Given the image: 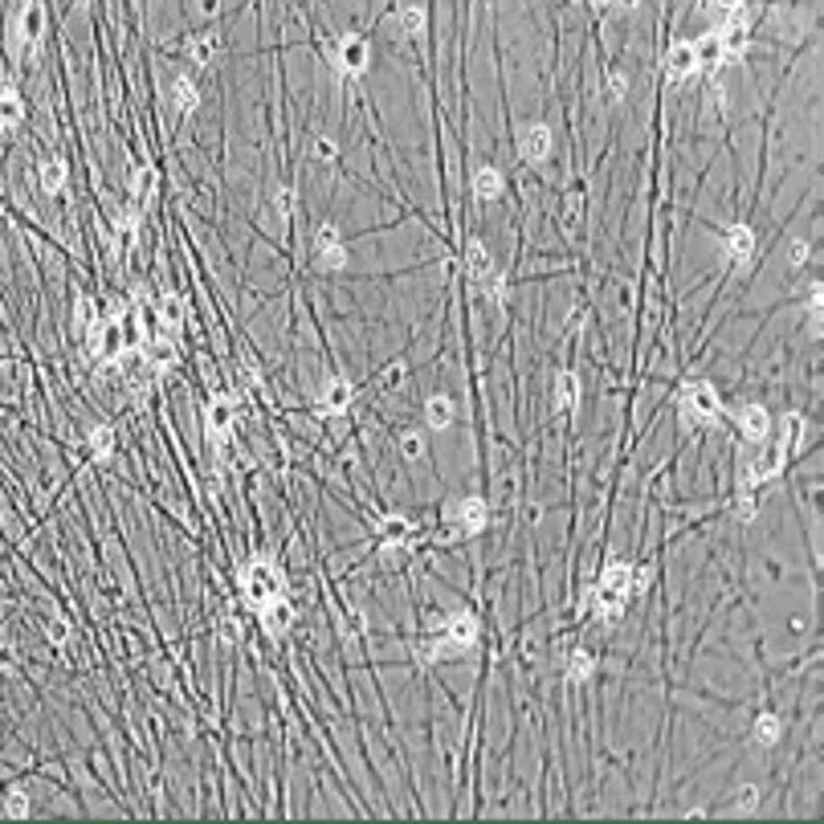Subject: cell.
<instances>
[{"label": "cell", "instance_id": "7dc6e473", "mask_svg": "<svg viewBox=\"0 0 824 824\" xmlns=\"http://www.w3.org/2000/svg\"><path fill=\"white\" fill-rule=\"evenodd\" d=\"M608 90H612L616 98H625V90H629V78H625V74H612V78H608Z\"/></svg>", "mask_w": 824, "mask_h": 824}, {"label": "cell", "instance_id": "74e56055", "mask_svg": "<svg viewBox=\"0 0 824 824\" xmlns=\"http://www.w3.org/2000/svg\"><path fill=\"white\" fill-rule=\"evenodd\" d=\"M755 808H759V788H755V784H747V788H739V796L731 800V812L751 816Z\"/></svg>", "mask_w": 824, "mask_h": 824}, {"label": "cell", "instance_id": "5b68a950", "mask_svg": "<svg viewBox=\"0 0 824 824\" xmlns=\"http://www.w3.org/2000/svg\"><path fill=\"white\" fill-rule=\"evenodd\" d=\"M678 412H682L686 425H710L722 412V400H718L714 384H706V380L686 384L682 396H678Z\"/></svg>", "mask_w": 824, "mask_h": 824}, {"label": "cell", "instance_id": "e0dca14e", "mask_svg": "<svg viewBox=\"0 0 824 824\" xmlns=\"http://www.w3.org/2000/svg\"><path fill=\"white\" fill-rule=\"evenodd\" d=\"M155 192H160V172H155V164H135L131 168V200H139L143 208H147Z\"/></svg>", "mask_w": 824, "mask_h": 824}, {"label": "cell", "instance_id": "cb8c5ba5", "mask_svg": "<svg viewBox=\"0 0 824 824\" xmlns=\"http://www.w3.org/2000/svg\"><path fill=\"white\" fill-rule=\"evenodd\" d=\"M804 417H800V412H788V417H784V429H780V445H775V449L784 453V457H792V453L800 449V441H804Z\"/></svg>", "mask_w": 824, "mask_h": 824}, {"label": "cell", "instance_id": "ee69618b", "mask_svg": "<svg viewBox=\"0 0 824 824\" xmlns=\"http://www.w3.org/2000/svg\"><path fill=\"white\" fill-rule=\"evenodd\" d=\"M400 380H404V364H388L380 372V384L384 388H400Z\"/></svg>", "mask_w": 824, "mask_h": 824}, {"label": "cell", "instance_id": "7402d4cb", "mask_svg": "<svg viewBox=\"0 0 824 824\" xmlns=\"http://www.w3.org/2000/svg\"><path fill=\"white\" fill-rule=\"evenodd\" d=\"M155 319H160L164 331H176L180 323H184V298H180V294H160V302H155Z\"/></svg>", "mask_w": 824, "mask_h": 824}, {"label": "cell", "instance_id": "603a6c76", "mask_svg": "<svg viewBox=\"0 0 824 824\" xmlns=\"http://www.w3.org/2000/svg\"><path fill=\"white\" fill-rule=\"evenodd\" d=\"M502 188H506V180H502V172L498 168H478L474 172V196H478V200H498Z\"/></svg>", "mask_w": 824, "mask_h": 824}, {"label": "cell", "instance_id": "db71d44e", "mask_svg": "<svg viewBox=\"0 0 824 824\" xmlns=\"http://www.w3.org/2000/svg\"><path fill=\"white\" fill-rule=\"evenodd\" d=\"M596 4H621V0H596Z\"/></svg>", "mask_w": 824, "mask_h": 824}, {"label": "cell", "instance_id": "3957f363", "mask_svg": "<svg viewBox=\"0 0 824 824\" xmlns=\"http://www.w3.org/2000/svg\"><path fill=\"white\" fill-rule=\"evenodd\" d=\"M241 596H245L249 608H261L274 596H286V576L278 571L274 559H266V555L249 559L245 571H241Z\"/></svg>", "mask_w": 824, "mask_h": 824}, {"label": "cell", "instance_id": "f907efd6", "mask_svg": "<svg viewBox=\"0 0 824 824\" xmlns=\"http://www.w3.org/2000/svg\"><path fill=\"white\" fill-rule=\"evenodd\" d=\"M237 633H241V629H237V621H225V625H221V641H229V645L237 641Z\"/></svg>", "mask_w": 824, "mask_h": 824}, {"label": "cell", "instance_id": "f5cc1de1", "mask_svg": "<svg viewBox=\"0 0 824 824\" xmlns=\"http://www.w3.org/2000/svg\"><path fill=\"white\" fill-rule=\"evenodd\" d=\"M576 217H580V200L571 196V200H568V225H576Z\"/></svg>", "mask_w": 824, "mask_h": 824}, {"label": "cell", "instance_id": "bcb514c9", "mask_svg": "<svg viewBox=\"0 0 824 824\" xmlns=\"http://www.w3.org/2000/svg\"><path fill=\"white\" fill-rule=\"evenodd\" d=\"M808 261V241H792V266H804Z\"/></svg>", "mask_w": 824, "mask_h": 824}, {"label": "cell", "instance_id": "7bdbcfd3", "mask_svg": "<svg viewBox=\"0 0 824 824\" xmlns=\"http://www.w3.org/2000/svg\"><path fill=\"white\" fill-rule=\"evenodd\" d=\"M311 151H315V160H319V164H331V160L339 155V143L327 139V135H319V139L311 143Z\"/></svg>", "mask_w": 824, "mask_h": 824}, {"label": "cell", "instance_id": "1f68e13d", "mask_svg": "<svg viewBox=\"0 0 824 824\" xmlns=\"http://www.w3.org/2000/svg\"><path fill=\"white\" fill-rule=\"evenodd\" d=\"M751 735H755V743H759V747H775V743H780V735H784L780 718H775V714H759V718H755Z\"/></svg>", "mask_w": 824, "mask_h": 824}, {"label": "cell", "instance_id": "836d02e7", "mask_svg": "<svg viewBox=\"0 0 824 824\" xmlns=\"http://www.w3.org/2000/svg\"><path fill=\"white\" fill-rule=\"evenodd\" d=\"M396 25L404 37H421L425 33V9H417V4H404V9L396 13Z\"/></svg>", "mask_w": 824, "mask_h": 824}, {"label": "cell", "instance_id": "8992f818", "mask_svg": "<svg viewBox=\"0 0 824 824\" xmlns=\"http://www.w3.org/2000/svg\"><path fill=\"white\" fill-rule=\"evenodd\" d=\"M441 641L453 649V653H461V649H470L474 641H478V633H482V625H478V616L474 612H449V616H441Z\"/></svg>", "mask_w": 824, "mask_h": 824}, {"label": "cell", "instance_id": "ffe728a7", "mask_svg": "<svg viewBox=\"0 0 824 824\" xmlns=\"http://www.w3.org/2000/svg\"><path fill=\"white\" fill-rule=\"evenodd\" d=\"M139 225H143V204L139 200H127L123 208H119V217H115V233L127 241V245H135V237H139Z\"/></svg>", "mask_w": 824, "mask_h": 824}, {"label": "cell", "instance_id": "b9f144b4", "mask_svg": "<svg viewBox=\"0 0 824 824\" xmlns=\"http://www.w3.org/2000/svg\"><path fill=\"white\" fill-rule=\"evenodd\" d=\"M331 245H343L339 225H319V233H315V253H319V249H331Z\"/></svg>", "mask_w": 824, "mask_h": 824}, {"label": "cell", "instance_id": "d6a6232c", "mask_svg": "<svg viewBox=\"0 0 824 824\" xmlns=\"http://www.w3.org/2000/svg\"><path fill=\"white\" fill-rule=\"evenodd\" d=\"M29 792L25 788H13L0 796V816H13V820H21V816H29Z\"/></svg>", "mask_w": 824, "mask_h": 824}, {"label": "cell", "instance_id": "60d3db41", "mask_svg": "<svg viewBox=\"0 0 824 824\" xmlns=\"http://www.w3.org/2000/svg\"><path fill=\"white\" fill-rule=\"evenodd\" d=\"M315 257H319V266H323V270H331V274H335V270H343V266H347V249H343V245H331V249H319V253H315Z\"/></svg>", "mask_w": 824, "mask_h": 824}, {"label": "cell", "instance_id": "4dcf8cb0", "mask_svg": "<svg viewBox=\"0 0 824 824\" xmlns=\"http://www.w3.org/2000/svg\"><path fill=\"white\" fill-rule=\"evenodd\" d=\"M380 535H384V543H408L412 539V523H408L404 514H384Z\"/></svg>", "mask_w": 824, "mask_h": 824}, {"label": "cell", "instance_id": "f35d334b", "mask_svg": "<svg viewBox=\"0 0 824 824\" xmlns=\"http://www.w3.org/2000/svg\"><path fill=\"white\" fill-rule=\"evenodd\" d=\"M404 559H408V543H384L380 547V563L384 568H404Z\"/></svg>", "mask_w": 824, "mask_h": 824}, {"label": "cell", "instance_id": "83f0119b", "mask_svg": "<svg viewBox=\"0 0 824 824\" xmlns=\"http://www.w3.org/2000/svg\"><path fill=\"white\" fill-rule=\"evenodd\" d=\"M217 49H221V37L217 33H196L192 41H188V58H192L196 66H208L217 58Z\"/></svg>", "mask_w": 824, "mask_h": 824}, {"label": "cell", "instance_id": "f546056e", "mask_svg": "<svg viewBox=\"0 0 824 824\" xmlns=\"http://www.w3.org/2000/svg\"><path fill=\"white\" fill-rule=\"evenodd\" d=\"M694 49H698V70H718V66L727 62V54H722V49H718L714 33L698 37V41H694Z\"/></svg>", "mask_w": 824, "mask_h": 824}, {"label": "cell", "instance_id": "681fc988", "mask_svg": "<svg viewBox=\"0 0 824 824\" xmlns=\"http://www.w3.org/2000/svg\"><path fill=\"white\" fill-rule=\"evenodd\" d=\"M710 98H714V107H718V111L727 107V90H722V82H714V86H710Z\"/></svg>", "mask_w": 824, "mask_h": 824}, {"label": "cell", "instance_id": "f6af8a7d", "mask_svg": "<svg viewBox=\"0 0 824 824\" xmlns=\"http://www.w3.org/2000/svg\"><path fill=\"white\" fill-rule=\"evenodd\" d=\"M706 9H714V13H739V9H743V0H706Z\"/></svg>", "mask_w": 824, "mask_h": 824}, {"label": "cell", "instance_id": "9a60e30c", "mask_svg": "<svg viewBox=\"0 0 824 824\" xmlns=\"http://www.w3.org/2000/svg\"><path fill=\"white\" fill-rule=\"evenodd\" d=\"M665 74L674 82H690L694 74H698V49H694V41H678L674 49H669V58H665Z\"/></svg>", "mask_w": 824, "mask_h": 824}, {"label": "cell", "instance_id": "30bf717a", "mask_svg": "<svg viewBox=\"0 0 824 824\" xmlns=\"http://www.w3.org/2000/svg\"><path fill=\"white\" fill-rule=\"evenodd\" d=\"M86 351L94 355V359H115V355L123 351V331H119V323L98 319L94 327L86 331Z\"/></svg>", "mask_w": 824, "mask_h": 824}, {"label": "cell", "instance_id": "2e32d148", "mask_svg": "<svg viewBox=\"0 0 824 824\" xmlns=\"http://www.w3.org/2000/svg\"><path fill=\"white\" fill-rule=\"evenodd\" d=\"M453 421H457V404H453V396L433 392V396L425 400V425L433 429V433H445V429H453Z\"/></svg>", "mask_w": 824, "mask_h": 824}, {"label": "cell", "instance_id": "484cf974", "mask_svg": "<svg viewBox=\"0 0 824 824\" xmlns=\"http://www.w3.org/2000/svg\"><path fill=\"white\" fill-rule=\"evenodd\" d=\"M465 270H470L474 286H478L482 278L490 274V270H498V266H494V257L486 253V245H482V241H470V245H465Z\"/></svg>", "mask_w": 824, "mask_h": 824}, {"label": "cell", "instance_id": "277c9868", "mask_svg": "<svg viewBox=\"0 0 824 824\" xmlns=\"http://www.w3.org/2000/svg\"><path fill=\"white\" fill-rule=\"evenodd\" d=\"M441 523H445V539H465V535L486 531L490 506L482 502V498H461V502L453 498V502H445Z\"/></svg>", "mask_w": 824, "mask_h": 824}, {"label": "cell", "instance_id": "d6986e66", "mask_svg": "<svg viewBox=\"0 0 824 824\" xmlns=\"http://www.w3.org/2000/svg\"><path fill=\"white\" fill-rule=\"evenodd\" d=\"M66 180H70V172H66V160H45L41 168H37V188H41L45 196H58L66 188Z\"/></svg>", "mask_w": 824, "mask_h": 824}, {"label": "cell", "instance_id": "5bb4252c", "mask_svg": "<svg viewBox=\"0 0 824 824\" xmlns=\"http://www.w3.org/2000/svg\"><path fill=\"white\" fill-rule=\"evenodd\" d=\"M551 147H555V139H551L547 123H531V127L518 131V155H523L527 164H543L551 155Z\"/></svg>", "mask_w": 824, "mask_h": 824}, {"label": "cell", "instance_id": "c3c4849f", "mask_svg": "<svg viewBox=\"0 0 824 824\" xmlns=\"http://www.w3.org/2000/svg\"><path fill=\"white\" fill-rule=\"evenodd\" d=\"M192 4L204 13V17H217V13H221V0H192Z\"/></svg>", "mask_w": 824, "mask_h": 824}, {"label": "cell", "instance_id": "ab89813d", "mask_svg": "<svg viewBox=\"0 0 824 824\" xmlns=\"http://www.w3.org/2000/svg\"><path fill=\"white\" fill-rule=\"evenodd\" d=\"M270 204H274V217H278V221H290V217H294V192H290V188H274Z\"/></svg>", "mask_w": 824, "mask_h": 824}, {"label": "cell", "instance_id": "8d00e7d4", "mask_svg": "<svg viewBox=\"0 0 824 824\" xmlns=\"http://www.w3.org/2000/svg\"><path fill=\"white\" fill-rule=\"evenodd\" d=\"M400 457H408V461H421V457H425V433H417V429L400 433Z\"/></svg>", "mask_w": 824, "mask_h": 824}, {"label": "cell", "instance_id": "44dd1931", "mask_svg": "<svg viewBox=\"0 0 824 824\" xmlns=\"http://www.w3.org/2000/svg\"><path fill=\"white\" fill-rule=\"evenodd\" d=\"M172 107L180 111V115H192L196 111V102H200V98H196V82L188 78V74H176V78H172Z\"/></svg>", "mask_w": 824, "mask_h": 824}, {"label": "cell", "instance_id": "4fadbf2b", "mask_svg": "<svg viewBox=\"0 0 824 824\" xmlns=\"http://www.w3.org/2000/svg\"><path fill=\"white\" fill-rule=\"evenodd\" d=\"M233 421H237V404H233V396H213L208 400V408H204V425H208V437H213V441H229Z\"/></svg>", "mask_w": 824, "mask_h": 824}, {"label": "cell", "instance_id": "6da1fadb", "mask_svg": "<svg viewBox=\"0 0 824 824\" xmlns=\"http://www.w3.org/2000/svg\"><path fill=\"white\" fill-rule=\"evenodd\" d=\"M641 588H645V571L629 568V563H621V559H612L608 568H604L600 584H596L592 596L584 600V608L592 612V616H600V621H612V616H621L625 604H629V596L641 592Z\"/></svg>", "mask_w": 824, "mask_h": 824}, {"label": "cell", "instance_id": "7c38bea8", "mask_svg": "<svg viewBox=\"0 0 824 824\" xmlns=\"http://www.w3.org/2000/svg\"><path fill=\"white\" fill-rule=\"evenodd\" d=\"M735 425H739V437H743L747 445H763L771 437V417L763 404H743L735 412Z\"/></svg>", "mask_w": 824, "mask_h": 824}, {"label": "cell", "instance_id": "d590c367", "mask_svg": "<svg viewBox=\"0 0 824 824\" xmlns=\"http://www.w3.org/2000/svg\"><path fill=\"white\" fill-rule=\"evenodd\" d=\"M98 323V306H94V298H90V294H78V302H74V327L82 331V335H86L90 327H94Z\"/></svg>", "mask_w": 824, "mask_h": 824}, {"label": "cell", "instance_id": "d4e9b609", "mask_svg": "<svg viewBox=\"0 0 824 824\" xmlns=\"http://www.w3.org/2000/svg\"><path fill=\"white\" fill-rule=\"evenodd\" d=\"M727 253L735 257V261H751V253H755V233L747 229V225H731V229H727Z\"/></svg>", "mask_w": 824, "mask_h": 824}, {"label": "cell", "instance_id": "ba28073f", "mask_svg": "<svg viewBox=\"0 0 824 824\" xmlns=\"http://www.w3.org/2000/svg\"><path fill=\"white\" fill-rule=\"evenodd\" d=\"M372 66V45L364 37H343L335 45V70L347 74V78H359V74Z\"/></svg>", "mask_w": 824, "mask_h": 824}, {"label": "cell", "instance_id": "e575fe53", "mask_svg": "<svg viewBox=\"0 0 824 824\" xmlns=\"http://www.w3.org/2000/svg\"><path fill=\"white\" fill-rule=\"evenodd\" d=\"M592 674H596V657L588 649H576L568 661V682H588Z\"/></svg>", "mask_w": 824, "mask_h": 824}, {"label": "cell", "instance_id": "7a4b0ae2", "mask_svg": "<svg viewBox=\"0 0 824 824\" xmlns=\"http://www.w3.org/2000/svg\"><path fill=\"white\" fill-rule=\"evenodd\" d=\"M41 37H45V4L41 0H25L17 21H13V33H9L13 62H33L41 54Z\"/></svg>", "mask_w": 824, "mask_h": 824}, {"label": "cell", "instance_id": "ac0fdd59", "mask_svg": "<svg viewBox=\"0 0 824 824\" xmlns=\"http://www.w3.org/2000/svg\"><path fill=\"white\" fill-rule=\"evenodd\" d=\"M21 123H25V98L13 86H0V135L17 131Z\"/></svg>", "mask_w": 824, "mask_h": 824}, {"label": "cell", "instance_id": "4316f807", "mask_svg": "<svg viewBox=\"0 0 824 824\" xmlns=\"http://www.w3.org/2000/svg\"><path fill=\"white\" fill-rule=\"evenodd\" d=\"M555 408L559 412H568V408H576L580 404V380H576V372H559L555 376Z\"/></svg>", "mask_w": 824, "mask_h": 824}, {"label": "cell", "instance_id": "52a82bcc", "mask_svg": "<svg viewBox=\"0 0 824 824\" xmlns=\"http://www.w3.org/2000/svg\"><path fill=\"white\" fill-rule=\"evenodd\" d=\"M714 41H718V49H722L727 58L747 54V45H751V21L743 17V9L731 13V17L714 29Z\"/></svg>", "mask_w": 824, "mask_h": 824}, {"label": "cell", "instance_id": "f1b7e54d", "mask_svg": "<svg viewBox=\"0 0 824 824\" xmlns=\"http://www.w3.org/2000/svg\"><path fill=\"white\" fill-rule=\"evenodd\" d=\"M90 457H94V461H111V457H115V429H111V425L90 429Z\"/></svg>", "mask_w": 824, "mask_h": 824}, {"label": "cell", "instance_id": "8fae6325", "mask_svg": "<svg viewBox=\"0 0 824 824\" xmlns=\"http://www.w3.org/2000/svg\"><path fill=\"white\" fill-rule=\"evenodd\" d=\"M257 621H261V633H266V637H286V633L294 629V604L286 600V596H274V600H266L257 608Z\"/></svg>", "mask_w": 824, "mask_h": 824}, {"label": "cell", "instance_id": "9c48e42d", "mask_svg": "<svg viewBox=\"0 0 824 824\" xmlns=\"http://www.w3.org/2000/svg\"><path fill=\"white\" fill-rule=\"evenodd\" d=\"M351 404H355V388H351V380H343V376H331V380L319 388V396H315V408H319L323 417H343Z\"/></svg>", "mask_w": 824, "mask_h": 824}, {"label": "cell", "instance_id": "816d5d0a", "mask_svg": "<svg viewBox=\"0 0 824 824\" xmlns=\"http://www.w3.org/2000/svg\"><path fill=\"white\" fill-rule=\"evenodd\" d=\"M49 637L62 645V641H70V629H66V625H54V629H49Z\"/></svg>", "mask_w": 824, "mask_h": 824}]
</instances>
